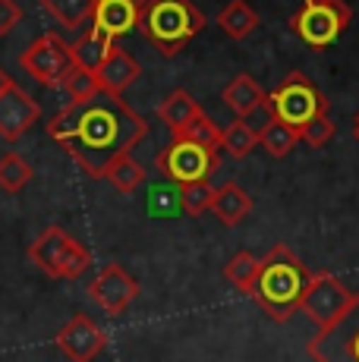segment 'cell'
<instances>
[{"instance_id": "3957f363", "label": "cell", "mask_w": 359, "mask_h": 362, "mask_svg": "<svg viewBox=\"0 0 359 362\" xmlns=\"http://www.w3.org/2000/svg\"><path fill=\"white\" fill-rule=\"evenodd\" d=\"M139 29L148 45L164 57L180 54L205 29V16L192 0H139Z\"/></svg>"}, {"instance_id": "4dcf8cb0", "label": "cell", "mask_w": 359, "mask_h": 362, "mask_svg": "<svg viewBox=\"0 0 359 362\" xmlns=\"http://www.w3.org/2000/svg\"><path fill=\"white\" fill-rule=\"evenodd\" d=\"M331 139H334V120H331L328 114L315 117L312 123H306V127L300 129V142H306L309 148H324Z\"/></svg>"}, {"instance_id": "52a82bcc", "label": "cell", "mask_w": 359, "mask_h": 362, "mask_svg": "<svg viewBox=\"0 0 359 362\" xmlns=\"http://www.w3.org/2000/svg\"><path fill=\"white\" fill-rule=\"evenodd\" d=\"M155 167L174 186L208 183V177L218 170V151L189 142V139H174V142L155 158Z\"/></svg>"}, {"instance_id": "d4e9b609", "label": "cell", "mask_w": 359, "mask_h": 362, "mask_svg": "<svg viewBox=\"0 0 359 362\" xmlns=\"http://www.w3.org/2000/svg\"><path fill=\"white\" fill-rule=\"evenodd\" d=\"M32 164L25 161L23 155H16V151H6L4 158H0V189L10 192V196H16V192H23L25 186L32 183Z\"/></svg>"}, {"instance_id": "6da1fadb", "label": "cell", "mask_w": 359, "mask_h": 362, "mask_svg": "<svg viewBox=\"0 0 359 362\" xmlns=\"http://www.w3.org/2000/svg\"><path fill=\"white\" fill-rule=\"evenodd\" d=\"M47 136L73 158L88 177L105 180L107 167L120 155H133V148L148 136V127L139 110L123 98L98 92L82 104H64L57 117L47 120Z\"/></svg>"}, {"instance_id": "83f0119b", "label": "cell", "mask_w": 359, "mask_h": 362, "mask_svg": "<svg viewBox=\"0 0 359 362\" xmlns=\"http://www.w3.org/2000/svg\"><path fill=\"white\" fill-rule=\"evenodd\" d=\"M174 139H189V142H196V145H205V148H211V151H218L220 148V127L211 117H205V110L196 117V120L189 123L180 136Z\"/></svg>"}, {"instance_id": "e0dca14e", "label": "cell", "mask_w": 359, "mask_h": 362, "mask_svg": "<svg viewBox=\"0 0 359 362\" xmlns=\"http://www.w3.org/2000/svg\"><path fill=\"white\" fill-rule=\"evenodd\" d=\"M220 98H224L227 107L237 114V120H246L252 110H259L261 104H268V92L252 79L249 73H240L224 86Z\"/></svg>"}, {"instance_id": "484cf974", "label": "cell", "mask_w": 359, "mask_h": 362, "mask_svg": "<svg viewBox=\"0 0 359 362\" xmlns=\"http://www.w3.org/2000/svg\"><path fill=\"white\" fill-rule=\"evenodd\" d=\"M259 145V132H255L249 123H243V120H233L230 127H224L220 129V148L227 151L230 158H246L249 151Z\"/></svg>"}, {"instance_id": "f1b7e54d", "label": "cell", "mask_w": 359, "mask_h": 362, "mask_svg": "<svg viewBox=\"0 0 359 362\" xmlns=\"http://www.w3.org/2000/svg\"><path fill=\"white\" fill-rule=\"evenodd\" d=\"M211 196H215V189H211L208 183L180 186V205H183V211L189 214V218H199V214L211 211Z\"/></svg>"}, {"instance_id": "4316f807", "label": "cell", "mask_w": 359, "mask_h": 362, "mask_svg": "<svg viewBox=\"0 0 359 362\" xmlns=\"http://www.w3.org/2000/svg\"><path fill=\"white\" fill-rule=\"evenodd\" d=\"M60 88H64V95H66V104H82V101L95 98V95L101 92L98 82H95V73L79 69V66H73L70 73H66V79L60 82Z\"/></svg>"}, {"instance_id": "9c48e42d", "label": "cell", "mask_w": 359, "mask_h": 362, "mask_svg": "<svg viewBox=\"0 0 359 362\" xmlns=\"http://www.w3.org/2000/svg\"><path fill=\"white\" fill-rule=\"evenodd\" d=\"M19 64H23L25 73H29L35 82H41V86H60V82L66 79V73L76 66L70 41H64L54 32L41 35L38 41H32L29 51L19 57Z\"/></svg>"}, {"instance_id": "7c38bea8", "label": "cell", "mask_w": 359, "mask_h": 362, "mask_svg": "<svg viewBox=\"0 0 359 362\" xmlns=\"http://www.w3.org/2000/svg\"><path fill=\"white\" fill-rule=\"evenodd\" d=\"M54 344H57V350L70 362H95V356L107 346V334H105V328H98L95 318L79 312V315H73L70 322L57 331Z\"/></svg>"}, {"instance_id": "2e32d148", "label": "cell", "mask_w": 359, "mask_h": 362, "mask_svg": "<svg viewBox=\"0 0 359 362\" xmlns=\"http://www.w3.org/2000/svg\"><path fill=\"white\" fill-rule=\"evenodd\" d=\"M249 211H252V199L240 183L227 180V183H220L215 189V196H211V214H215L224 227L243 224V221L249 218Z\"/></svg>"}, {"instance_id": "8992f818", "label": "cell", "mask_w": 359, "mask_h": 362, "mask_svg": "<svg viewBox=\"0 0 359 362\" xmlns=\"http://www.w3.org/2000/svg\"><path fill=\"white\" fill-rule=\"evenodd\" d=\"M350 25V6L343 0H306L302 10L290 19V29L296 38L309 47H328L334 45Z\"/></svg>"}, {"instance_id": "d6986e66", "label": "cell", "mask_w": 359, "mask_h": 362, "mask_svg": "<svg viewBox=\"0 0 359 362\" xmlns=\"http://www.w3.org/2000/svg\"><path fill=\"white\" fill-rule=\"evenodd\" d=\"M199 114H202V107H199V101L192 98L186 88H174L167 98L158 104V117H161V120L174 129V136H180V132L189 127Z\"/></svg>"}, {"instance_id": "5bb4252c", "label": "cell", "mask_w": 359, "mask_h": 362, "mask_svg": "<svg viewBox=\"0 0 359 362\" xmlns=\"http://www.w3.org/2000/svg\"><path fill=\"white\" fill-rule=\"evenodd\" d=\"M139 76H142L139 60H136L129 51L117 47V45H114V51L107 54L105 64L95 69V82H98V88L101 92H107V95H117V98H120V95L126 92L136 79H139Z\"/></svg>"}, {"instance_id": "ffe728a7", "label": "cell", "mask_w": 359, "mask_h": 362, "mask_svg": "<svg viewBox=\"0 0 359 362\" xmlns=\"http://www.w3.org/2000/svg\"><path fill=\"white\" fill-rule=\"evenodd\" d=\"M47 16H54L66 32H79L92 25L95 0H41Z\"/></svg>"}, {"instance_id": "ac0fdd59", "label": "cell", "mask_w": 359, "mask_h": 362, "mask_svg": "<svg viewBox=\"0 0 359 362\" xmlns=\"http://www.w3.org/2000/svg\"><path fill=\"white\" fill-rule=\"evenodd\" d=\"M70 51H73V64L76 66L95 73V69L107 60V54L114 51V38H110L107 32H101L98 25H88V29H82L79 41H73L70 45Z\"/></svg>"}, {"instance_id": "30bf717a", "label": "cell", "mask_w": 359, "mask_h": 362, "mask_svg": "<svg viewBox=\"0 0 359 362\" xmlns=\"http://www.w3.org/2000/svg\"><path fill=\"white\" fill-rule=\"evenodd\" d=\"M88 296L105 315H123L139 299V281L123 264L110 262L88 284Z\"/></svg>"}, {"instance_id": "603a6c76", "label": "cell", "mask_w": 359, "mask_h": 362, "mask_svg": "<svg viewBox=\"0 0 359 362\" xmlns=\"http://www.w3.org/2000/svg\"><path fill=\"white\" fill-rule=\"evenodd\" d=\"M259 145L271 158H287L290 151L300 145V129H293L290 123H284V120H278V117H274V120L259 132Z\"/></svg>"}, {"instance_id": "cb8c5ba5", "label": "cell", "mask_w": 359, "mask_h": 362, "mask_svg": "<svg viewBox=\"0 0 359 362\" xmlns=\"http://www.w3.org/2000/svg\"><path fill=\"white\" fill-rule=\"evenodd\" d=\"M255 277H259V259H255L249 249H240V252L224 264V281L230 284V287H237L240 293H246V296L252 293Z\"/></svg>"}, {"instance_id": "9a60e30c", "label": "cell", "mask_w": 359, "mask_h": 362, "mask_svg": "<svg viewBox=\"0 0 359 362\" xmlns=\"http://www.w3.org/2000/svg\"><path fill=\"white\" fill-rule=\"evenodd\" d=\"M139 16H142L139 0H98L92 25H98L101 32H107L117 41L133 29H139Z\"/></svg>"}, {"instance_id": "e575fe53", "label": "cell", "mask_w": 359, "mask_h": 362, "mask_svg": "<svg viewBox=\"0 0 359 362\" xmlns=\"http://www.w3.org/2000/svg\"><path fill=\"white\" fill-rule=\"evenodd\" d=\"M95 4H98V0H95Z\"/></svg>"}, {"instance_id": "ba28073f", "label": "cell", "mask_w": 359, "mask_h": 362, "mask_svg": "<svg viewBox=\"0 0 359 362\" xmlns=\"http://www.w3.org/2000/svg\"><path fill=\"white\" fill-rule=\"evenodd\" d=\"M309 356L315 362H359V293H353L337 322L319 328L309 340Z\"/></svg>"}, {"instance_id": "f546056e", "label": "cell", "mask_w": 359, "mask_h": 362, "mask_svg": "<svg viewBox=\"0 0 359 362\" xmlns=\"http://www.w3.org/2000/svg\"><path fill=\"white\" fill-rule=\"evenodd\" d=\"M148 211L158 214V218H174L177 211H183V205H180V186H151Z\"/></svg>"}, {"instance_id": "836d02e7", "label": "cell", "mask_w": 359, "mask_h": 362, "mask_svg": "<svg viewBox=\"0 0 359 362\" xmlns=\"http://www.w3.org/2000/svg\"><path fill=\"white\" fill-rule=\"evenodd\" d=\"M353 136H356V142H359V114H356V120H353Z\"/></svg>"}, {"instance_id": "44dd1931", "label": "cell", "mask_w": 359, "mask_h": 362, "mask_svg": "<svg viewBox=\"0 0 359 362\" xmlns=\"http://www.w3.org/2000/svg\"><path fill=\"white\" fill-rule=\"evenodd\" d=\"M218 25H220V32L230 35L233 41H243L259 29V13H255L246 0H230V4L218 13Z\"/></svg>"}, {"instance_id": "d6a6232c", "label": "cell", "mask_w": 359, "mask_h": 362, "mask_svg": "<svg viewBox=\"0 0 359 362\" xmlns=\"http://www.w3.org/2000/svg\"><path fill=\"white\" fill-rule=\"evenodd\" d=\"M10 86H13L10 73H6V69H4V66H0V95H4V92H6V88H10Z\"/></svg>"}, {"instance_id": "7402d4cb", "label": "cell", "mask_w": 359, "mask_h": 362, "mask_svg": "<svg viewBox=\"0 0 359 362\" xmlns=\"http://www.w3.org/2000/svg\"><path fill=\"white\" fill-rule=\"evenodd\" d=\"M105 180L110 186H114L117 192H123V196H129V192H139L145 186V167L136 161L133 155H120L114 164L107 167Z\"/></svg>"}, {"instance_id": "5b68a950", "label": "cell", "mask_w": 359, "mask_h": 362, "mask_svg": "<svg viewBox=\"0 0 359 362\" xmlns=\"http://www.w3.org/2000/svg\"><path fill=\"white\" fill-rule=\"evenodd\" d=\"M268 104H271L274 117L290 123L293 129H302L306 123H312L315 117L328 114V98L306 73L293 69L274 92H268Z\"/></svg>"}, {"instance_id": "8fae6325", "label": "cell", "mask_w": 359, "mask_h": 362, "mask_svg": "<svg viewBox=\"0 0 359 362\" xmlns=\"http://www.w3.org/2000/svg\"><path fill=\"white\" fill-rule=\"evenodd\" d=\"M350 299H353V290L343 287L334 274H324L322 271V274H312L300 309L306 312L319 328H324V325L337 322V318L343 315V309L350 305Z\"/></svg>"}, {"instance_id": "1f68e13d", "label": "cell", "mask_w": 359, "mask_h": 362, "mask_svg": "<svg viewBox=\"0 0 359 362\" xmlns=\"http://www.w3.org/2000/svg\"><path fill=\"white\" fill-rule=\"evenodd\" d=\"M23 23V6L16 0H0V35H10Z\"/></svg>"}, {"instance_id": "7a4b0ae2", "label": "cell", "mask_w": 359, "mask_h": 362, "mask_svg": "<svg viewBox=\"0 0 359 362\" xmlns=\"http://www.w3.org/2000/svg\"><path fill=\"white\" fill-rule=\"evenodd\" d=\"M312 271L306 268L290 246H271L259 259V277H255L252 299L261 305L268 318L290 322L300 312Z\"/></svg>"}, {"instance_id": "277c9868", "label": "cell", "mask_w": 359, "mask_h": 362, "mask_svg": "<svg viewBox=\"0 0 359 362\" xmlns=\"http://www.w3.org/2000/svg\"><path fill=\"white\" fill-rule=\"evenodd\" d=\"M29 259L54 281H76L92 268V252L86 249V243H79L57 224L38 233V240L29 246Z\"/></svg>"}, {"instance_id": "4fadbf2b", "label": "cell", "mask_w": 359, "mask_h": 362, "mask_svg": "<svg viewBox=\"0 0 359 362\" xmlns=\"http://www.w3.org/2000/svg\"><path fill=\"white\" fill-rule=\"evenodd\" d=\"M38 117H41L38 101L32 98L23 86L13 82V86L0 95V136H4L6 142H16L19 136H25V132L35 127Z\"/></svg>"}]
</instances>
